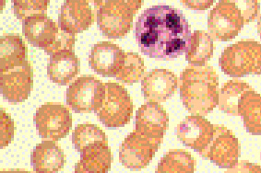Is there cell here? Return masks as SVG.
<instances>
[{"mask_svg":"<svg viewBox=\"0 0 261 173\" xmlns=\"http://www.w3.org/2000/svg\"><path fill=\"white\" fill-rule=\"evenodd\" d=\"M135 37L143 54L152 59L172 60L187 53L192 34L181 10L159 5L147 9L139 17Z\"/></svg>","mask_w":261,"mask_h":173,"instance_id":"6da1fadb","label":"cell"},{"mask_svg":"<svg viewBox=\"0 0 261 173\" xmlns=\"http://www.w3.org/2000/svg\"><path fill=\"white\" fill-rule=\"evenodd\" d=\"M218 86L219 77L212 66L191 65L180 75V99L192 116H208L219 103Z\"/></svg>","mask_w":261,"mask_h":173,"instance_id":"7a4b0ae2","label":"cell"},{"mask_svg":"<svg viewBox=\"0 0 261 173\" xmlns=\"http://www.w3.org/2000/svg\"><path fill=\"white\" fill-rule=\"evenodd\" d=\"M144 0H102L97 25L105 37L124 38L130 32Z\"/></svg>","mask_w":261,"mask_h":173,"instance_id":"3957f363","label":"cell"},{"mask_svg":"<svg viewBox=\"0 0 261 173\" xmlns=\"http://www.w3.org/2000/svg\"><path fill=\"white\" fill-rule=\"evenodd\" d=\"M219 65L230 77L261 75V43L241 41L228 46L222 53Z\"/></svg>","mask_w":261,"mask_h":173,"instance_id":"277c9868","label":"cell"},{"mask_svg":"<svg viewBox=\"0 0 261 173\" xmlns=\"http://www.w3.org/2000/svg\"><path fill=\"white\" fill-rule=\"evenodd\" d=\"M106 95L97 116L108 128L123 127L130 122L134 104L125 86L116 82L106 83Z\"/></svg>","mask_w":261,"mask_h":173,"instance_id":"5b68a950","label":"cell"},{"mask_svg":"<svg viewBox=\"0 0 261 173\" xmlns=\"http://www.w3.org/2000/svg\"><path fill=\"white\" fill-rule=\"evenodd\" d=\"M244 25L242 10L232 0L219 1L208 15V33L213 40L219 42H228L236 38Z\"/></svg>","mask_w":261,"mask_h":173,"instance_id":"8992f818","label":"cell"},{"mask_svg":"<svg viewBox=\"0 0 261 173\" xmlns=\"http://www.w3.org/2000/svg\"><path fill=\"white\" fill-rule=\"evenodd\" d=\"M106 95V86L93 76L79 77L67 90V103L77 113L99 111Z\"/></svg>","mask_w":261,"mask_h":173,"instance_id":"52a82bcc","label":"cell"},{"mask_svg":"<svg viewBox=\"0 0 261 173\" xmlns=\"http://www.w3.org/2000/svg\"><path fill=\"white\" fill-rule=\"evenodd\" d=\"M102 0H66L60 9L58 25L70 34H82L97 20Z\"/></svg>","mask_w":261,"mask_h":173,"instance_id":"ba28073f","label":"cell"},{"mask_svg":"<svg viewBox=\"0 0 261 173\" xmlns=\"http://www.w3.org/2000/svg\"><path fill=\"white\" fill-rule=\"evenodd\" d=\"M162 140L152 138L137 131L127 135L119 150V159L126 168L139 170L146 168L159 150Z\"/></svg>","mask_w":261,"mask_h":173,"instance_id":"9c48e42d","label":"cell"},{"mask_svg":"<svg viewBox=\"0 0 261 173\" xmlns=\"http://www.w3.org/2000/svg\"><path fill=\"white\" fill-rule=\"evenodd\" d=\"M34 124L41 138L57 141L68 135L72 127V116L66 106L46 103L36 111Z\"/></svg>","mask_w":261,"mask_h":173,"instance_id":"30bf717a","label":"cell"},{"mask_svg":"<svg viewBox=\"0 0 261 173\" xmlns=\"http://www.w3.org/2000/svg\"><path fill=\"white\" fill-rule=\"evenodd\" d=\"M1 94L10 103H20L28 99L34 88V70L28 61L14 68L1 70Z\"/></svg>","mask_w":261,"mask_h":173,"instance_id":"8fae6325","label":"cell"},{"mask_svg":"<svg viewBox=\"0 0 261 173\" xmlns=\"http://www.w3.org/2000/svg\"><path fill=\"white\" fill-rule=\"evenodd\" d=\"M218 167L231 169L238 163L239 143L232 132L222 125H214V134L208 148L200 153Z\"/></svg>","mask_w":261,"mask_h":173,"instance_id":"7c38bea8","label":"cell"},{"mask_svg":"<svg viewBox=\"0 0 261 173\" xmlns=\"http://www.w3.org/2000/svg\"><path fill=\"white\" fill-rule=\"evenodd\" d=\"M62 29L47 15L38 14L23 20L22 32L25 38L34 47L44 49L45 53L53 47Z\"/></svg>","mask_w":261,"mask_h":173,"instance_id":"4fadbf2b","label":"cell"},{"mask_svg":"<svg viewBox=\"0 0 261 173\" xmlns=\"http://www.w3.org/2000/svg\"><path fill=\"white\" fill-rule=\"evenodd\" d=\"M214 134V125L203 116L187 117L176 127V135L184 146L201 153L208 148Z\"/></svg>","mask_w":261,"mask_h":173,"instance_id":"5bb4252c","label":"cell"},{"mask_svg":"<svg viewBox=\"0 0 261 173\" xmlns=\"http://www.w3.org/2000/svg\"><path fill=\"white\" fill-rule=\"evenodd\" d=\"M178 78L168 69L157 68L146 74L141 80V92L146 101L162 103L174 96Z\"/></svg>","mask_w":261,"mask_h":173,"instance_id":"9a60e30c","label":"cell"},{"mask_svg":"<svg viewBox=\"0 0 261 173\" xmlns=\"http://www.w3.org/2000/svg\"><path fill=\"white\" fill-rule=\"evenodd\" d=\"M126 52L110 42H100L92 46L89 64L94 72L106 77H116L121 68Z\"/></svg>","mask_w":261,"mask_h":173,"instance_id":"2e32d148","label":"cell"},{"mask_svg":"<svg viewBox=\"0 0 261 173\" xmlns=\"http://www.w3.org/2000/svg\"><path fill=\"white\" fill-rule=\"evenodd\" d=\"M135 131L152 138L163 139L169 125V116L157 102L148 101L136 112Z\"/></svg>","mask_w":261,"mask_h":173,"instance_id":"e0dca14e","label":"cell"},{"mask_svg":"<svg viewBox=\"0 0 261 173\" xmlns=\"http://www.w3.org/2000/svg\"><path fill=\"white\" fill-rule=\"evenodd\" d=\"M31 163L35 172H58L63 169L66 157L56 140H44L34 148Z\"/></svg>","mask_w":261,"mask_h":173,"instance_id":"ac0fdd59","label":"cell"},{"mask_svg":"<svg viewBox=\"0 0 261 173\" xmlns=\"http://www.w3.org/2000/svg\"><path fill=\"white\" fill-rule=\"evenodd\" d=\"M81 70V62L72 50H64L50 55L47 76L51 81L66 86Z\"/></svg>","mask_w":261,"mask_h":173,"instance_id":"d6986e66","label":"cell"},{"mask_svg":"<svg viewBox=\"0 0 261 173\" xmlns=\"http://www.w3.org/2000/svg\"><path fill=\"white\" fill-rule=\"evenodd\" d=\"M112 161L108 143L95 146L81 153V159L75 165V172L107 173L111 169Z\"/></svg>","mask_w":261,"mask_h":173,"instance_id":"ffe728a7","label":"cell"},{"mask_svg":"<svg viewBox=\"0 0 261 173\" xmlns=\"http://www.w3.org/2000/svg\"><path fill=\"white\" fill-rule=\"evenodd\" d=\"M238 116H242L248 133L261 135V95L253 89L248 90L238 101Z\"/></svg>","mask_w":261,"mask_h":173,"instance_id":"44dd1931","label":"cell"},{"mask_svg":"<svg viewBox=\"0 0 261 173\" xmlns=\"http://www.w3.org/2000/svg\"><path fill=\"white\" fill-rule=\"evenodd\" d=\"M0 70L14 68L28 61V49L19 35L5 34L0 42Z\"/></svg>","mask_w":261,"mask_h":173,"instance_id":"7402d4cb","label":"cell"},{"mask_svg":"<svg viewBox=\"0 0 261 173\" xmlns=\"http://www.w3.org/2000/svg\"><path fill=\"white\" fill-rule=\"evenodd\" d=\"M213 38L205 31H195L186 53V59L190 65L203 66L213 55Z\"/></svg>","mask_w":261,"mask_h":173,"instance_id":"603a6c76","label":"cell"},{"mask_svg":"<svg viewBox=\"0 0 261 173\" xmlns=\"http://www.w3.org/2000/svg\"><path fill=\"white\" fill-rule=\"evenodd\" d=\"M252 89L247 83L230 80L223 85L219 94V109L224 113L238 116V101L245 92Z\"/></svg>","mask_w":261,"mask_h":173,"instance_id":"cb8c5ba5","label":"cell"},{"mask_svg":"<svg viewBox=\"0 0 261 173\" xmlns=\"http://www.w3.org/2000/svg\"><path fill=\"white\" fill-rule=\"evenodd\" d=\"M106 143H108L107 135L96 125H80L73 131L72 144L80 153L86 149Z\"/></svg>","mask_w":261,"mask_h":173,"instance_id":"d4e9b609","label":"cell"},{"mask_svg":"<svg viewBox=\"0 0 261 173\" xmlns=\"http://www.w3.org/2000/svg\"><path fill=\"white\" fill-rule=\"evenodd\" d=\"M195 171V159L184 150H171L161 159L156 172H186Z\"/></svg>","mask_w":261,"mask_h":173,"instance_id":"484cf974","label":"cell"},{"mask_svg":"<svg viewBox=\"0 0 261 173\" xmlns=\"http://www.w3.org/2000/svg\"><path fill=\"white\" fill-rule=\"evenodd\" d=\"M146 67L140 54L133 52H126L124 62L116 78L127 85H132L145 77Z\"/></svg>","mask_w":261,"mask_h":173,"instance_id":"4316f807","label":"cell"},{"mask_svg":"<svg viewBox=\"0 0 261 173\" xmlns=\"http://www.w3.org/2000/svg\"><path fill=\"white\" fill-rule=\"evenodd\" d=\"M51 0H12L13 12L17 19L24 20L34 15L44 14Z\"/></svg>","mask_w":261,"mask_h":173,"instance_id":"83f0119b","label":"cell"},{"mask_svg":"<svg viewBox=\"0 0 261 173\" xmlns=\"http://www.w3.org/2000/svg\"><path fill=\"white\" fill-rule=\"evenodd\" d=\"M14 132V122L11 116L1 109V149H5L12 142Z\"/></svg>","mask_w":261,"mask_h":173,"instance_id":"f1b7e54d","label":"cell"},{"mask_svg":"<svg viewBox=\"0 0 261 173\" xmlns=\"http://www.w3.org/2000/svg\"><path fill=\"white\" fill-rule=\"evenodd\" d=\"M237 5L242 10L245 24H248L256 19L259 12L260 5L258 0H242L237 1Z\"/></svg>","mask_w":261,"mask_h":173,"instance_id":"f546056e","label":"cell"},{"mask_svg":"<svg viewBox=\"0 0 261 173\" xmlns=\"http://www.w3.org/2000/svg\"><path fill=\"white\" fill-rule=\"evenodd\" d=\"M182 5L189 10H206L214 4L215 0H179Z\"/></svg>","mask_w":261,"mask_h":173,"instance_id":"4dcf8cb0","label":"cell"},{"mask_svg":"<svg viewBox=\"0 0 261 173\" xmlns=\"http://www.w3.org/2000/svg\"><path fill=\"white\" fill-rule=\"evenodd\" d=\"M229 171H233V172H247V171H252V172H261V167H259L258 165H255V164L249 163L247 161H241V162H238V163L231 168Z\"/></svg>","mask_w":261,"mask_h":173,"instance_id":"1f68e13d","label":"cell"},{"mask_svg":"<svg viewBox=\"0 0 261 173\" xmlns=\"http://www.w3.org/2000/svg\"><path fill=\"white\" fill-rule=\"evenodd\" d=\"M257 34H258L261 39V15L258 18V20H257Z\"/></svg>","mask_w":261,"mask_h":173,"instance_id":"d6a6232c","label":"cell"},{"mask_svg":"<svg viewBox=\"0 0 261 173\" xmlns=\"http://www.w3.org/2000/svg\"><path fill=\"white\" fill-rule=\"evenodd\" d=\"M232 1H234V2H237V1H242V0H232Z\"/></svg>","mask_w":261,"mask_h":173,"instance_id":"836d02e7","label":"cell"}]
</instances>
